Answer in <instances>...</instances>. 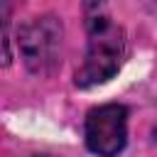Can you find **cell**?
Returning <instances> with one entry per match:
<instances>
[{"label":"cell","mask_w":157,"mask_h":157,"mask_svg":"<svg viewBox=\"0 0 157 157\" xmlns=\"http://www.w3.org/2000/svg\"><path fill=\"white\" fill-rule=\"evenodd\" d=\"M128 140V110L120 103H105L86 118V145L101 157H115Z\"/></svg>","instance_id":"2"},{"label":"cell","mask_w":157,"mask_h":157,"mask_svg":"<svg viewBox=\"0 0 157 157\" xmlns=\"http://www.w3.org/2000/svg\"><path fill=\"white\" fill-rule=\"evenodd\" d=\"M61 44V25L54 17H37L20 32V49L34 74H44L56 64Z\"/></svg>","instance_id":"3"},{"label":"cell","mask_w":157,"mask_h":157,"mask_svg":"<svg viewBox=\"0 0 157 157\" xmlns=\"http://www.w3.org/2000/svg\"><path fill=\"white\" fill-rule=\"evenodd\" d=\"M125 56V39L123 29L115 27L110 20L101 17L91 22V39H88V52L83 59V66L76 71V83L81 88L105 83L113 78L123 64Z\"/></svg>","instance_id":"1"}]
</instances>
